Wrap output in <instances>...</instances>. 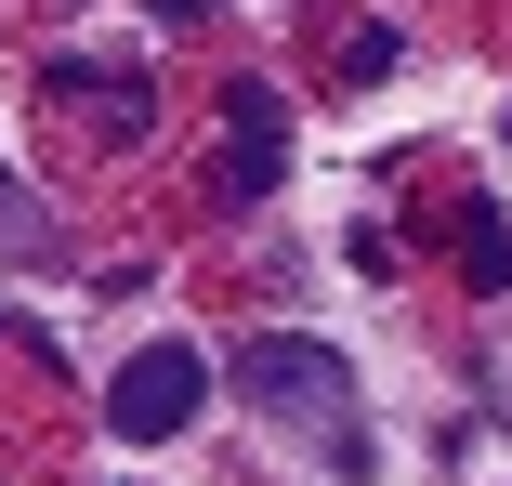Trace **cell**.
I'll list each match as a JSON object with an SVG mask.
<instances>
[{"instance_id": "obj_5", "label": "cell", "mask_w": 512, "mask_h": 486, "mask_svg": "<svg viewBox=\"0 0 512 486\" xmlns=\"http://www.w3.org/2000/svg\"><path fill=\"white\" fill-rule=\"evenodd\" d=\"M460 276L486 289V303L512 289V224H499V211H460Z\"/></svg>"}, {"instance_id": "obj_3", "label": "cell", "mask_w": 512, "mask_h": 486, "mask_svg": "<svg viewBox=\"0 0 512 486\" xmlns=\"http://www.w3.org/2000/svg\"><path fill=\"white\" fill-rule=\"evenodd\" d=\"M276 171H289V106L263 79L224 92V198H276Z\"/></svg>"}, {"instance_id": "obj_4", "label": "cell", "mask_w": 512, "mask_h": 486, "mask_svg": "<svg viewBox=\"0 0 512 486\" xmlns=\"http://www.w3.org/2000/svg\"><path fill=\"white\" fill-rule=\"evenodd\" d=\"M40 79H53V92H106V119H119V132H145V106H158L132 53H53Z\"/></svg>"}, {"instance_id": "obj_2", "label": "cell", "mask_w": 512, "mask_h": 486, "mask_svg": "<svg viewBox=\"0 0 512 486\" xmlns=\"http://www.w3.org/2000/svg\"><path fill=\"white\" fill-rule=\"evenodd\" d=\"M224 368H237V395L276 408V421H329V408H342V355L302 342V329H263V342H237Z\"/></svg>"}, {"instance_id": "obj_1", "label": "cell", "mask_w": 512, "mask_h": 486, "mask_svg": "<svg viewBox=\"0 0 512 486\" xmlns=\"http://www.w3.org/2000/svg\"><path fill=\"white\" fill-rule=\"evenodd\" d=\"M197 395H211V355H197V342H132V355H119V381H106V434L171 447V434L197 421Z\"/></svg>"}]
</instances>
